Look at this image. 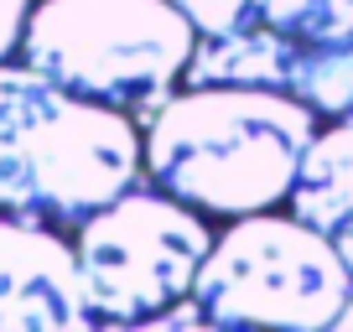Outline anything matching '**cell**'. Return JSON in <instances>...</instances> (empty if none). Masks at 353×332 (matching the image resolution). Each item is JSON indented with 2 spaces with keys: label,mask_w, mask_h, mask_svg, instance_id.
Here are the masks:
<instances>
[{
  "label": "cell",
  "mask_w": 353,
  "mask_h": 332,
  "mask_svg": "<svg viewBox=\"0 0 353 332\" xmlns=\"http://www.w3.org/2000/svg\"><path fill=\"white\" fill-rule=\"evenodd\" d=\"M213 239L219 223L208 213L161 192L156 182H135L73 229L94 317L145 327L156 311L192 296Z\"/></svg>",
  "instance_id": "obj_5"
},
{
  "label": "cell",
  "mask_w": 353,
  "mask_h": 332,
  "mask_svg": "<svg viewBox=\"0 0 353 332\" xmlns=\"http://www.w3.org/2000/svg\"><path fill=\"white\" fill-rule=\"evenodd\" d=\"M338 249H343V260H348V270H353V234H343V239H338Z\"/></svg>",
  "instance_id": "obj_14"
},
{
  "label": "cell",
  "mask_w": 353,
  "mask_h": 332,
  "mask_svg": "<svg viewBox=\"0 0 353 332\" xmlns=\"http://www.w3.org/2000/svg\"><path fill=\"white\" fill-rule=\"evenodd\" d=\"M322 114L291 89L182 83L145 120V182L213 223L286 208Z\"/></svg>",
  "instance_id": "obj_1"
},
{
  "label": "cell",
  "mask_w": 353,
  "mask_h": 332,
  "mask_svg": "<svg viewBox=\"0 0 353 332\" xmlns=\"http://www.w3.org/2000/svg\"><path fill=\"white\" fill-rule=\"evenodd\" d=\"M192 296L213 327L322 332L338 327V311L353 296V270L332 234L312 229L291 208H265L219 223Z\"/></svg>",
  "instance_id": "obj_4"
},
{
  "label": "cell",
  "mask_w": 353,
  "mask_h": 332,
  "mask_svg": "<svg viewBox=\"0 0 353 332\" xmlns=\"http://www.w3.org/2000/svg\"><path fill=\"white\" fill-rule=\"evenodd\" d=\"M301 68V47L281 37L276 26H244L229 37H198V52L188 63L182 83H244V89H291Z\"/></svg>",
  "instance_id": "obj_8"
},
{
  "label": "cell",
  "mask_w": 353,
  "mask_h": 332,
  "mask_svg": "<svg viewBox=\"0 0 353 332\" xmlns=\"http://www.w3.org/2000/svg\"><path fill=\"white\" fill-rule=\"evenodd\" d=\"M286 208L332 239L353 234V120H322L301 156Z\"/></svg>",
  "instance_id": "obj_7"
},
{
  "label": "cell",
  "mask_w": 353,
  "mask_h": 332,
  "mask_svg": "<svg viewBox=\"0 0 353 332\" xmlns=\"http://www.w3.org/2000/svg\"><path fill=\"white\" fill-rule=\"evenodd\" d=\"M291 94L307 99L322 120H353V42L301 52V68H296V78H291Z\"/></svg>",
  "instance_id": "obj_10"
},
{
  "label": "cell",
  "mask_w": 353,
  "mask_h": 332,
  "mask_svg": "<svg viewBox=\"0 0 353 332\" xmlns=\"http://www.w3.org/2000/svg\"><path fill=\"white\" fill-rule=\"evenodd\" d=\"M188 21L198 26V37H229L260 21V0H176Z\"/></svg>",
  "instance_id": "obj_11"
},
{
  "label": "cell",
  "mask_w": 353,
  "mask_h": 332,
  "mask_svg": "<svg viewBox=\"0 0 353 332\" xmlns=\"http://www.w3.org/2000/svg\"><path fill=\"white\" fill-rule=\"evenodd\" d=\"M78 244L52 223L0 213V332L94 327Z\"/></svg>",
  "instance_id": "obj_6"
},
{
  "label": "cell",
  "mask_w": 353,
  "mask_h": 332,
  "mask_svg": "<svg viewBox=\"0 0 353 332\" xmlns=\"http://www.w3.org/2000/svg\"><path fill=\"white\" fill-rule=\"evenodd\" d=\"M192 52L198 26L176 0H37L16 57L145 125L182 89Z\"/></svg>",
  "instance_id": "obj_3"
},
{
  "label": "cell",
  "mask_w": 353,
  "mask_h": 332,
  "mask_svg": "<svg viewBox=\"0 0 353 332\" xmlns=\"http://www.w3.org/2000/svg\"><path fill=\"white\" fill-rule=\"evenodd\" d=\"M338 332H353V296H348V307L338 311Z\"/></svg>",
  "instance_id": "obj_13"
},
{
  "label": "cell",
  "mask_w": 353,
  "mask_h": 332,
  "mask_svg": "<svg viewBox=\"0 0 353 332\" xmlns=\"http://www.w3.org/2000/svg\"><path fill=\"white\" fill-rule=\"evenodd\" d=\"M37 0H0V63L21 52V37H26V16H32Z\"/></svg>",
  "instance_id": "obj_12"
},
{
  "label": "cell",
  "mask_w": 353,
  "mask_h": 332,
  "mask_svg": "<svg viewBox=\"0 0 353 332\" xmlns=\"http://www.w3.org/2000/svg\"><path fill=\"white\" fill-rule=\"evenodd\" d=\"M260 21L312 52L353 42V0H260Z\"/></svg>",
  "instance_id": "obj_9"
},
{
  "label": "cell",
  "mask_w": 353,
  "mask_h": 332,
  "mask_svg": "<svg viewBox=\"0 0 353 332\" xmlns=\"http://www.w3.org/2000/svg\"><path fill=\"white\" fill-rule=\"evenodd\" d=\"M145 182V125L57 83L26 57L0 63V213L78 229Z\"/></svg>",
  "instance_id": "obj_2"
}]
</instances>
